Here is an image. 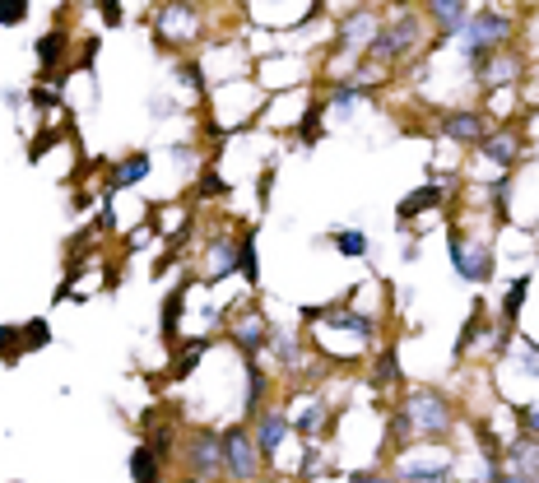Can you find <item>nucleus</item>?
Instances as JSON below:
<instances>
[{"label":"nucleus","mask_w":539,"mask_h":483,"mask_svg":"<svg viewBox=\"0 0 539 483\" xmlns=\"http://www.w3.org/2000/svg\"><path fill=\"white\" fill-rule=\"evenodd\" d=\"M404 414H410V427L423 437L442 442L446 427H451V405L437 395V391H414L410 400H404Z\"/></svg>","instance_id":"f257e3e1"},{"label":"nucleus","mask_w":539,"mask_h":483,"mask_svg":"<svg viewBox=\"0 0 539 483\" xmlns=\"http://www.w3.org/2000/svg\"><path fill=\"white\" fill-rule=\"evenodd\" d=\"M419 38H423V19L419 14H395L386 29L367 42V57L372 61H395L400 51H410Z\"/></svg>","instance_id":"f03ea898"},{"label":"nucleus","mask_w":539,"mask_h":483,"mask_svg":"<svg viewBox=\"0 0 539 483\" xmlns=\"http://www.w3.org/2000/svg\"><path fill=\"white\" fill-rule=\"evenodd\" d=\"M219 455H224V474L233 483H247L256 479V442L247 437V427H224L219 433Z\"/></svg>","instance_id":"7ed1b4c3"},{"label":"nucleus","mask_w":539,"mask_h":483,"mask_svg":"<svg viewBox=\"0 0 539 483\" xmlns=\"http://www.w3.org/2000/svg\"><path fill=\"white\" fill-rule=\"evenodd\" d=\"M446 256H451V265H455V275H461V279H470V284L493 279V247H489V242H470V237L451 233Z\"/></svg>","instance_id":"20e7f679"},{"label":"nucleus","mask_w":539,"mask_h":483,"mask_svg":"<svg viewBox=\"0 0 539 483\" xmlns=\"http://www.w3.org/2000/svg\"><path fill=\"white\" fill-rule=\"evenodd\" d=\"M507 33H511V19L498 14V10H483V14L465 19V29H461V38H465L470 51H489V47L507 42Z\"/></svg>","instance_id":"39448f33"},{"label":"nucleus","mask_w":539,"mask_h":483,"mask_svg":"<svg viewBox=\"0 0 539 483\" xmlns=\"http://www.w3.org/2000/svg\"><path fill=\"white\" fill-rule=\"evenodd\" d=\"M288 427H293V423H288L279 409H265V414L256 418V451L275 461V455H279V446H284V437H288Z\"/></svg>","instance_id":"423d86ee"},{"label":"nucleus","mask_w":539,"mask_h":483,"mask_svg":"<svg viewBox=\"0 0 539 483\" xmlns=\"http://www.w3.org/2000/svg\"><path fill=\"white\" fill-rule=\"evenodd\" d=\"M186 455H191V470H196V479H214V474L224 470L219 437H214V433H196V437H191V451H186Z\"/></svg>","instance_id":"0eeeda50"},{"label":"nucleus","mask_w":539,"mask_h":483,"mask_svg":"<svg viewBox=\"0 0 539 483\" xmlns=\"http://www.w3.org/2000/svg\"><path fill=\"white\" fill-rule=\"evenodd\" d=\"M483 130H489V126H483L479 112H446V117H442V136H446V140L479 145V140H483Z\"/></svg>","instance_id":"6e6552de"},{"label":"nucleus","mask_w":539,"mask_h":483,"mask_svg":"<svg viewBox=\"0 0 539 483\" xmlns=\"http://www.w3.org/2000/svg\"><path fill=\"white\" fill-rule=\"evenodd\" d=\"M237 270V242L233 237H214L209 242V279L205 284H219Z\"/></svg>","instance_id":"1a4fd4ad"},{"label":"nucleus","mask_w":539,"mask_h":483,"mask_svg":"<svg viewBox=\"0 0 539 483\" xmlns=\"http://www.w3.org/2000/svg\"><path fill=\"white\" fill-rule=\"evenodd\" d=\"M437 205H442V186H419V191H410L395 205V219L410 224L414 214H428V209H437Z\"/></svg>","instance_id":"9d476101"},{"label":"nucleus","mask_w":539,"mask_h":483,"mask_svg":"<svg viewBox=\"0 0 539 483\" xmlns=\"http://www.w3.org/2000/svg\"><path fill=\"white\" fill-rule=\"evenodd\" d=\"M233 339H237V348L247 358H256V348L270 339V321H261V316H242L237 326H233Z\"/></svg>","instance_id":"9b49d317"},{"label":"nucleus","mask_w":539,"mask_h":483,"mask_svg":"<svg viewBox=\"0 0 539 483\" xmlns=\"http://www.w3.org/2000/svg\"><path fill=\"white\" fill-rule=\"evenodd\" d=\"M376 33H382V19H376V14H349L344 29H340L344 47H367Z\"/></svg>","instance_id":"f8f14e48"},{"label":"nucleus","mask_w":539,"mask_h":483,"mask_svg":"<svg viewBox=\"0 0 539 483\" xmlns=\"http://www.w3.org/2000/svg\"><path fill=\"white\" fill-rule=\"evenodd\" d=\"M181 303H186V284H177L168 298H163V321H158V335H163V344H177V330H181Z\"/></svg>","instance_id":"ddd939ff"},{"label":"nucleus","mask_w":539,"mask_h":483,"mask_svg":"<svg viewBox=\"0 0 539 483\" xmlns=\"http://www.w3.org/2000/svg\"><path fill=\"white\" fill-rule=\"evenodd\" d=\"M428 14L437 19L442 33H461L465 29V0H428Z\"/></svg>","instance_id":"4468645a"},{"label":"nucleus","mask_w":539,"mask_h":483,"mask_svg":"<svg viewBox=\"0 0 539 483\" xmlns=\"http://www.w3.org/2000/svg\"><path fill=\"white\" fill-rule=\"evenodd\" d=\"M517 145H521V140H517V130H493V136H483V140H479V149L489 154L498 168H507L511 158H517Z\"/></svg>","instance_id":"2eb2a0df"},{"label":"nucleus","mask_w":539,"mask_h":483,"mask_svg":"<svg viewBox=\"0 0 539 483\" xmlns=\"http://www.w3.org/2000/svg\"><path fill=\"white\" fill-rule=\"evenodd\" d=\"M66 42H70V38H66V29L42 33V38H38V47H33V51H38V66H42V70H57V66L66 61Z\"/></svg>","instance_id":"dca6fc26"},{"label":"nucleus","mask_w":539,"mask_h":483,"mask_svg":"<svg viewBox=\"0 0 539 483\" xmlns=\"http://www.w3.org/2000/svg\"><path fill=\"white\" fill-rule=\"evenodd\" d=\"M158 461H163V455H158L149 442H140L130 455V479L135 483H158Z\"/></svg>","instance_id":"f3484780"},{"label":"nucleus","mask_w":539,"mask_h":483,"mask_svg":"<svg viewBox=\"0 0 539 483\" xmlns=\"http://www.w3.org/2000/svg\"><path fill=\"white\" fill-rule=\"evenodd\" d=\"M511 465H517V474H526V479H539V446L530 442V433L521 437V442H511Z\"/></svg>","instance_id":"a211bd4d"},{"label":"nucleus","mask_w":539,"mask_h":483,"mask_svg":"<svg viewBox=\"0 0 539 483\" xmlns=\"http://www.w3.org/2000/svg\"><path fill=\"white\" fill-rule=\"evenodd\" d=\"M526 293H530V275H517L507 288V298H502V326H517V316L526 307Z\"/></svg>","instance_id":"6ab92c4d"},{"label":"nucleus","mask_w":539,"mask_h":483,"mask_svg":"<svg viewBox=\"0 0 539 483\" xmlns=\"http://www.w3.org/2000/svg\"><path fill=\"white\" fill-rule=\"evenodd\" d=\"M154 33H196V19H191V10H186V5H172V10L158 14Z\"/></svg>","instance_id":"aec40b11"},{"label":"nucleus","mask_w":539,"mask_h":483,"mask_svg":"<svg viewBox=\"0 0 539 483\" xmlns=\"http://www.w3.org/2000/svg\"><path fill=\"white\" fill-rule=\"evenodd\" d=\"M237 275L247 284H261V256H256V237L237 242Z\"/></svg>","instance_id":"412c9836"},{"label":"nucleus","mask_w":539,"mask_h":483,"mask_svg":"<svg viewBox=\"0 0 539 483\" xmlns=\"http://www.w3.org/2000/svg\"><path fill=\"white\" fill-rule=\"evenodd\" d=\"M145 177H149V154H130L126 163L112 172V186L121 191V186H135V181H145Z\"/></svg>","instance_id":"4be33fe9"},{"label":"nucleus","mask_w":539,"mask_h":483,"mask_svg":"<svg viewBox=\"0 0 539 483\" xmlns=\"http://www.w3.org/2000/svg\"><path fill=\"white\" fill-rule=\"evenodd\" d=\"M326 326H340V330H354L358 339H372V316L363 312H335V316H321Z\"/></svg>","instance_id":"5701e85b"},{"label":"nucleus","mask_w":539,"mask_h":483,"mask_svg":"<svg viewBox=\"0 0 539 483\" xmlns=\"http://www.w3.org/2000/svg\"><path fill=\"white\" fill-rule=\"evenodd\" d=\"M331 242H335V251H340V256H354V260L367 256V237H363L358 228H340Z\"/></svg>","instance_id":"b1692460"},{"label":"nucleus","mask_w":539,"mask_h":483,"mask_svg":"<svg viewBox=\"0 0 539 483\" xmlns=\"http://www.w3.org/2000/svg\"><path fill=\"white\" fill-rule=\"evenodd\" d=\"M400 479H404V483H446L451 470H446V465H404Z\"/></svg>","instance_id":"393cba45"},{"label":"nucleus","mask_w":539,"mask_h":483,"mask_svg":"<svg viewBox=\"0 0 539 483\" xmlns=\"http://www.w3.org/2000/svg\"><path fill=\"white\" fill-rule=\"evenodd\" d=\"M261 395H265V372L256 358H247V414L261 409Z\"/></svg>","instance_id":"a878e982"},{"label":"nucleus","mask_w":539,"mask_h":483,"mask_svg":"<svg viewBox=\"0 0 539 483\" xmlns=\"http://www.w3.org/2000/svg\"><path fill=\"white\" fill-rule=\"evenodd\" d=\"M321 418H326V409H321V400H312V405L293 418V433H303V437H316L321 433Z\"/></svg>","instance_id":"bb28decb"},{"label":"nucleus","mask_w":539,"mask_h":483,"mask_svg":"<svg viewBox=\"0 0 539 483\" xmlns=\"http://www.w3.org/2000/svg\"><path fill=\"white\" fill-rule=\"evenodd\" d=\"M205 348H209V339H196V344H186V348H181V358L172 363V377H177V382H181L186 372H191V367L200 363V354H205Z\"/></svg>","instance_id":"cd10ccee"},{"label":"nucleus","mask_w":539,"mask_h":483,"mask_svg":"<svg viewBox=\"0 0 539 483\" xmlns=\"http://www.w3.org/2000/svg\"><path fill=\"white\" fill-rule=\"evenodd\" d=\"M29 19V0H0V29H19Z\"/></svg>","instance_id":"c85d7f7f"},{"label":"nucleus","mask_w":539,"mask_h":483,"mask_svg":"<svg viewBox=\"0 0 539 483\" xmlns=\"http://www.w3.org/2000/svg\"><path fill=\"white\" fill-rule=\"evenodd\" d=\"M358 98H363V89H358V84H340V89L331 93V112H344V117H349Z\"/></svg>","instance_id":"c756f323"},{"label":"nucleus","mask_w":539,"mask_h":483,"mask_svg":"<svg viewBox=\"0 0 539 483\" xmlns=\"http://www.w3.org/2000/svg\"><path fill=\"white\" fill-rule=\"evenodd\" d=\"M23 354H33V348H42L47 339H51V330H47V321H29V326H23Z\"/></svg>","instance_id":"7c9ffc66"},{"label":"nucleus","mask_w":539,"mask_h":483,"mask_svg":"<svg viewBox=\"0 0 539 483\" xmlns=\"http://www.w3.org/2000/svg\"><path fill=\"white\" fill-rule=\"evenodd\" d=\"M376 382H386V386L400 382V358H395V348H386V354L376 358Z\"/></svg>","instance_id":"2f4dec72"},{"label":"nucleus","mask_w":539,"mask_h":483,"mask_svg":"<svg viewBox=\"0 0 539 483\" xmlns=\"http://www.w3.org/2000/svg\"><path fill=\"white\" fill-rule=\"evenodd\" d=\"M517 363L530 372V377H539V344H535V339H521V344H517Z\"/></svg>","instance_id":"473e14b6"},{"label":"nucleus","mask_w":539,"mask_h":483,"mask_svg":"<svg viewBox=\"0 0 539 483\" xmlns=\"http://www.w3.org/2000/svg\"><path fill=\"white\" fill-rule=\"evenodd\" d=\"M474 437H479V451H483V461H489V465H498V461H502V446H498V437L489 433V427H474Z\"/></svg>","instance_id":"72a5a7b5"},{"label":"nucleus","mask_w":539,"mask_h":483,"mask_svg":"<svg viewBox=\"0 0 539 483\" xmlns=\"http://www.w3.org/2000/svg\"><path fill=\"white\" fill-rule=\"evenodd\" d=\"M298 140H303V145H316V140H321V107H312V112L303 117V126H298Z\"/></svg>","instance_id":"f704fd0d"},{"label":"nucleus","mask_w":539,"mask_h":483,"mask_svg":"<svg viewBox=\"0 0 539 483\" xmlns=\"http://www.w3.org/2000/svg\"><path fill=\"white\" fill-rule=\"evenodd\" d=\"M19 354H23V339H19L10 326H0V358H10V363H14Z\"/></svg>","instance_id":"c9c22d12"},{"label":"nucleus","mask_w":539,"mask_h":483,"mask_svg":"<svg viewBox=\"0 0 539 483\" xmlns=\"http://www.w3.org/2000/svg\"><path fill=\"white\" fill-rule=\"evenodd\" d=\"M410 433H414V427H410V414L395 409V414H391V442H404Z\"/></svg>","instance_id":"e433bc0d"},{"label":"nucleus","mask_w":539,"mask_h":483,"mask_svg":"<svg viewBox=\"0 0 539 483\" xmlns=\"http://www.w3.org/2000/svg\"><path fill=\"white\" fill-rule=\"evenodd\" d=\"M521 423H526V433H530V437H539V400L521 409Z\"/></svg>","instance_id":"4c0bfd02"},{"label":"nucleus","mask_w":539,"mask_h":483,"mask_svg":"<svg viewBox=\"0 0 539 483\" xmlns=\"http://www.w3.org/2000/svg\"><path fill=\"white\" fill-rule=\"evenodd\" d=\"M224 191H228V186H224L219 177H214V172H205V177H200V196H224Z\"/></svg>","instance_id":"58836bf2"},{"label":"nucleus","mask_w":539,"mask_h":483,"mask_svg":"<svg viewBox=\"0 0 539 483\" xmlns=\"http://www.w3.org/2000/svg\"><path fill=\"white\" fill-rule=\"evenodd\" d=\"M349 483H391L382 470H354V474H349Z\"/></svg>","instance_id":"ea45409f"},{"label":"nucleus","mask_w":539,"mask_h":483,"mask_svg":"<svg viewBox=\"0 0 539 483\" xmlns=\"http://www.w3.org/2000/svg\"><path fill=\"white\" fill-rule=\"evenodd\" d=\"M61 102V89H33V107H57Z\"/></svg>","instance_id":"a19ab883"},{"label":"nucleus","mask_w":539,"mask_h":483,"mask_svg":"<svg viewBox=\"0 0 539 483\" xmlns=\"http://www.w3.org/2000/svg\"><path fill=\"white\" fill-rule=\"evenodd\" d=\"M102 23H107V29H117V23H121V5H117V0H102Z\"/></svg>","instance_id":"79ce46f5"},{"label":"nucleus","mask_w":539,"mask_h":483,"mask_svg":"<svg viewBox=\"0 0 539 483\" xmlns=\"http://www.w3.org/2000/svg\"><path fill=\"white\" fill-rule=\"evenodd\" d=\"M316 470H321V455H316V446H307V451H303V479L316 474Z\"/></svg>","instance_id":"37998d69"},{"label":"nucleus","mask_w":539,"mask_h":483,"mask_svg":"<svg viewBox=\"0 0 539 483\" xmlns=\"http://www.w3.org/2000/svg\"><path fill=\"white\" fill-rule=\"evenodd\" d=\"M493 483H530V479H526V474H498Z\"/></svg>","instance_id":"c03bdc74"},{"label":"nucleus","mask_w":539,"mask_h":483,"mask_svg":"<svg viewBox=\"0 0 539 483\" xmlns=\"http://www.w3.org/2000/svg\"><path fill=\"white\" fill-rule=\"evenodd\" d=\"M191 483H205V479H191Z\"/></svg>","instance_id":"a18cd8bd"}]
</instances>
